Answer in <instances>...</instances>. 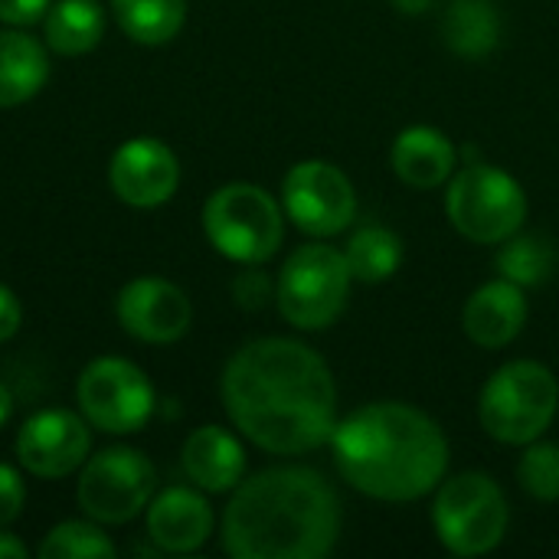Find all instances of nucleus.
Returning a JSON list of instances; mask_svg holds the SVG:
<instances>
[{
	"instance_id": "10",
	"label": "nucleus",
	"mask_w": 559,
	"mask_h": 559,
	"mask_svg": "<svg viewBox=\"0 0 559 559\" xmlns=\"http://www.w3.org/2000/svg\"><path fill=\"white\" fill-rule=\"evenodd\" d=\"M157 488V472L151 459L138 449L115 445L88 459L79 475V508L98 524H124L138 518Z\"/></svg>"
},
{
	"instance_id": "13",
	"label": "nucleus",
	"mask_w": 559,
	"mask_h": 559,
	"mask_svg": "<svg viewBox=\"0 0 559 559\" xmlns=\"http://www.w3.org/2000/svg\"><path fill=\"white\" fill-rule=\"evenodd\" d=\"M118 324L144 344H174L190 331V298L167 278H134L118 292Z\"/></svg>"
},
{
	"instance_id": "12",
	"label": "nucleus",
	"mask_w": 559,
	"mask_h": 559,
	"mask_svg": "<svg viewBox=\"0 0 559 559\" xmlns=\"http://www.w3.org/2000/svg\"><path fill=\"white\" fill-rule=\"evenodd\" d=\"M92 449L88 426L69 409H43L16 432V459L36 478L72 475Z\"/></svg>"
},
{
	"instance_id": "22",
	"label": "nucleus",
	"mask_w": 559,
	"mask_h": 559,
	"mask_svg": "<svg viewBox=\"0 0 559 559\" xmlns=\"http://www.w3.org/2000/svg\"><path fill=\"white\" fill-rule=\"evenodd\" d=\"M344 259L350 265L354 282L380 285L396 275V269L403 262V239L380 223H367L350 233V239L344 246Z\"/></svg>"
},
{
	"instance_id": "15",
	"label": "nucleus",
	"mask_w": 559,
	"mask_h": 559,
	"mask_svg": "<svg viewBox=\"0 0 559 559\" xmlns=\"http://www.w3.org/2000/svg\"><path fill=\"white\" fill-rule=\"evenodd\" d=\"M527 314H531V305H527L524 288L508 278H495L468 295L465 311H462V328L472 344L485 350H501L521 337Z\"/></svg>"
},
{
	"instance_id": "2",
	"label": "nucleus",
	"mask_w": 559,
	"mask_h": 559,
	"mask_svg": "<svg viewBox=\"0 0 559 559\" xmlns=\"http://www.w3.org/2000/svg\"><path fill=\"white\" fill-rule=\"evenodd\" d=\"M341 498L305 465L265 468L233 488L223 550L236 559H321L341 537Z\"/></svg>"
},
{
	"instance_id": "30",
	"label": "nucleus",
	"mask_w": 559,
	"mask_h": 559,
	"mask_svg": "<svg viewBox=\"0 0 559 559\" xmlns=\"http://www.w3.org/2000/svg\"><path fill=\"white\" fill-rule=\"evenodd\" d=\"M20 324H23V308H20V301H16V295H13L7 285H0V344L10 341V337L20 331Z\"/></svg>"
},
{
	"instance_id": "9",
	"label": "nucleus",
	"mask_w": 559,
	"mask_h": 559,
	"mask_svg": "<svg viewBox=\"0 0 559 559\" xmlns=\"http://www.w3.org/2000/svg\"><path fill=\"white\" fill-rule=\"evenodd\" d=\"M75 400L88 426L108 436H131L154 416L157 396L141 367L121 357L92 360L75 386Z\"/></svg>"
},
{
	"instance_id": "33",
	"label": "nucleus",
	"mask_w": 559,
	"mask_h": 559,
	"mask_svg": "<svg viewBox=\"0 0 559 559\" xmlns=\"http://www.w3.org/2000/svg\"><path fill=\"white\" fill-rule=\"evenodd\" d=\"M10 413H13V396H10V390L0 383V426L10 419Z\"/></svg>"
},
{
	"instance_id": "16",
	"label": "nucleus",
	"mask_w": 559,
	"mask_h": 559,
	"mask_svg": "<svg viewBox=\"0 0 559 559\" xmlns=\"http://www.w3.org/2000/svg\"><path fill=\"white\" fill-rule=\"evenodd\" d=\"M213 534V508L190 488H167L147 504V537L164 554H193Z\"/></svg>"
},
{
	"instance_id": "5",
	"label": "nucleus",
	"mask_w": 559,
	"mask_h": 559,
	"mask_svg": "<svg viewBox=\"0 0 559 559\" xmlns=\"http://www.w3.org/2000/svg\"><path fill=\"white\" fill-rule=\"evenodd\" d=\"M511 508L501 485L485 472L442 478L432 498V527L439 544L462 559L485 557L501 547Z\"/></svg>"
},
{
	"instance_id": "20",
	"label": "nucleus",
	"mask_w": 559,
	"mask_h": 559,
	"mask_svg": "<svg viewBox=\"0 0 559 559\" xmlns=\"http://www.w3.org/2000/svg\"><path fill=\"white\" fill-rule=\"evenodd\" d=\"M442 39L462 59H485L501 43V13L495 0H452L442 16Z\"/></svg>"
},
{
	"instance_id": "27",
	"label": "nucleus",
	"mask_w": 559,
	"mask_h": 559,
	"mask_svg": "<svg viewBox=\"0 0 559 559\" xmlns=\"http://www.w3.org/2000/svg\"><path fill=\"white\" fill-rule=\"evenodd\" d=\"M233 298L239 308L246 311H259L269 305V298H275V285L269 282L265 272L259 269H249V272H239L236 282H233Z\"/></svg>"
},
{
	"instance_id": "17",
	"label": "nucleus",
	"mask_w": 559,
	"mask_h": 559,
	"mask_svg": "<svg viewBox=\"0 0 559 559\" xmlns=\"http://www.w3.org/2000/svg\"><path fill=\"white\" fill-rule=\"evenodd\" d=\"M390 167L396 180L413 190H436L449 183L459 167V147L452 138L432 124H413L396 134L390 151Z\"/></svg>"
},
{
	"instance_id": "29",
	"label": "nucleus",
	"mask_w": 559,
	"mask_h": 559,
	"mask_svg": "<svg viewBox=\"0 0 559 559\" xmlns=\"http://www.w3.org/2000/svg\"><path fill=\"white\" fill-rule=\"evenodd\" d=\"M49 10V0H0V20L10 26H29L43 20Z\"/></svg>"
},
{
	"instance_id": "6",
	"label": "nucleus",
	"mask_w": 559,
	"mask_h": 559,
	"mask_svg": "<svg viewBox=\"0 0 559 559\" xmlns=\"http://www.w3.org/2000/svg\"><path fill=\"white\" fill-rule=\"evenodd\" d=\"M445 216L459 236L478 246H501L527 219L524 187L501 167L472 160L449 177Z\"/></svg>"
},
{
	"instance_id": "4",
	"label": "nucleus",
	"mask_w": 559,
	"mask_h": 559,
	"mask_svg": "<svg viewBox=\"0 0 559 559\" xmlns=\"http://www.w3.org/2000/svg\"><path fill=\"white\" fill-rule=\"evenodd\" d=\"M559 380L540 360L498 367L478 393V423L501 445H531L557 419Z\"/></svg>"
},
{
	"instance_id": "14",
	"label": "nucleus",
	"mask_w": 559,
	"mask_h": 559,
	"mask_svg": "<svg viewBox=\"0 0 559 559\" xmlns=\"http://www.w3.org/2000/svg\"><path fill=\"white\" fill-rule=\"evenodd\" d=\"M111 190L121 203L151 210L167 203L180 187V160L157 138H131L121 144L108 167Z\"/></svg>"
},
{
	"instance_id": "28",
	"label": "nucleus",
	"mask_w": 559,
	"mask_h": 559,
	"mask_svg": "<svg viewBox=\"0 0 559 559\" xmlns=\"http://www.w3.org/2000/svg\"><path fill=\"white\" fill-rule=\"evenodd\" d=\"M23 501H26V488H23L20 472L10 465H0V527L13 524L20 518Z\"/></svg>"
},
{
	"instance_id": "8",
	"label": "nucleus",
	"mask_w": 559,
	"mask_h": 559,
	"mask_svg": "<svg viewBox=\"0 0 559 559\" xmlns=\"http://www.w3.org/2000/svg\"><path fill=\"white\" fill-rule=\"evenodd\" d=\"M350 282L354 275L344 259V249L308 242L285 259L275 278V305L292 328L324 331L344 314Z\"/></svg>"
},
{
	"instance_id": "19",
	"label": "nucleus",
	"mask_w": 559,
	"mask_h": 559,
	"mask_svg": "<svg viewBox=\"0 0 559 559\" xmlns=\"http://www.w3.org/2000/svg\"><path fill=\"white\" fill-rule=\"evenodd\" d=\"M49 79L46 46L26 33H0V108L29 102Z\"/></svg>"
},
{
	"instance_id": "32",
	"label": "nucleus",
	"mask_w": 559,
	"mask_h": 559,
	"mask_svg": "<svg viewBox=\"0 0 559 559\" xmlns=\"http://www.w3.org/2000/svg\"><path fill=\"white\" fill-rule=\"evenodd\" d=\"M393 7H396L400 13L419 16V13H426V10L432 7V0H393Z\"/></svg>"
},
{
	"instance_id": "1",
	"label": "nucleus",
	"mask_w": 559,
	"mask_h": 559,
	"mask_svg": "<svg viewBox=\"0 0 559 559\" xmlns=\"http://www.w3.org/2000/svg\"><path fill=\"white\" fill-rule=\"evenodd\" d=\"M223 406L233 426L262 452L305 455L331 442L337 386L318 350L292 337L242 344L223 370Z\"/></svg>"
},
{
	"instance_id": "3",
	"label": "nucleus",
	"mask_w": 559,
	"mask_h": 559,
	"mask_svg": "<svg viewBox=\"0 0 559 559\" xmlns=\"http://www.w3.org/2000/svg\"><path fill=\"white\" fill-rule=\"evenodd\" d=\"M341 478L377 501L403 504L432 495L449 472V439L442 426L396 400L367 403L331 432Z\"/></svg>"
},
{
	"instance_id": "23",
	"label": "nucleus",
	"mask_w": 559,
	"mask_h": 559,
	"mask_svg": "<svg viewBox=\"0 0 559 559\" xmlns=\"http://www.w3.org/2000/svg\"><path fill=\"white\" fill-rule=\"evenodd\" d=\"M118 26L141 46L170 43L187 23V0H111Z\"/></svg>"
},
{
	"instance_id": "7",
	"label": "nucleus",
	"mask_w": 559,
	"mask_h": 559,
	"mask_svg": "<svg viewBox=\"0 0 559 559\" xmlns=\"http://www.w3.org/2000/svg\"><path fill=\"white\" fill-rule=\"evenodd\" d=\"M203 233L219 255L239 265H262L285 239V213L269 190L226 183L203 206Z\"/></svg>"
},
{
	"instance_id": "25",
	"label": "nucleus",
	"mask_w": 559,
	"mask_h": 559,
	"mask_svg": "<svg viewBox=\"0 0 559 559\" xmlns=\"http://www.w3.org/2000/svg\"><path fill=\"white\" fill-rule=\"evenodd\" d=\"M115 554L118 550L102 534V527L82 524V521H66L52 527L36 550L39 559H111Z\"/></svg>"
},
{
	"instance_id": "26",
	"label": "nucleus",
	"mask_w": 559,
	"mask_h": 559,
	"mask_svg": "<svg viewBox=\"0 0 559 559\" xmlns=\"http://www.w3.org/2000/svg\"><path fill=\"white\" fill-rule=\"evenodd\" d=\"M518 481L524 495H531L540 504L559 501V445L540 439L524 445V455L518 462Z\"/></svg>"
},
{
	"instance_id": "21",
	"label": "nucleus",
	"mask_w": 559,
	"mask_h": 559,
	"mask_svg": "<svg viewBox=\"0 0 559 559\" xmlns=\"http://www.w3.org/2000/svg\"><path fill=\"white\" fill-rule=\"evenodd\" d=\"M46 46L59 56H82L105 36V13L95 0H59L43 16Z\"/></svg>"
},
{
	"instance_id": "11",
	"label": "nucleus",
	"mask_w": 559,
	"mask_h": 559,
	"mask_svg": "<svg viewBox=\"0 0 559 559\" xmlns=\"http://www.w3.org/2000/svg\"><path fill=\"white\" fill-rule=\"evenodd\" d=\"M285 216L308 236L328 239L350 229L357 216V190L331 160H298L282 180Z\"/></svg>"
},
{
	"instance_id": "18",
	"label": "nucleus",
	"mask_w": 559,
	"mask_h": 559,
	"mask_svg": "<svg viewBox=\"0 0 559 559\" xmlns=\"http://www.w3.org/2000/svg\"><path fill=\"white\" fill-rule=\"evenodd\" d=\"M180 459H183L187 478L210 495L233 491L246 475L242 442L223 426H200L197 432H190Z\"/></svg>"
},
{
	"instance_id": "24",
	"label": "nucleus",
	"mask_w": 559,
	"mask_h": 559,
	"mask_svg": "<svg viewBox=\"0 0 559 559\" xmlns=\"http://www.w3.org/2000/svg\"><path fill=\"white\" fill-rule=\"evenodd\" d=\"M554 262H557V252H554V242L547 236H521L514 233L511 239L501 242L498 249V272L501 278L521 285V288H531V285H544L554 272Z\"/></svg>"
},
{
	"instance_id": "31",
	"label": "nucleus",
	"mask_w": 559,
	"mask_h": 559,
	"mask_svg": "<svg viewBox=\"0 0 559 559\" xmlns=\"http://www.w3.org/2000/svg\"><path fill=\"white\" fill-rule=\"evenodd\" d=\"M0 559H26L23 540H16L13 534H0Z\"/></svg>"
}]
</instances>
